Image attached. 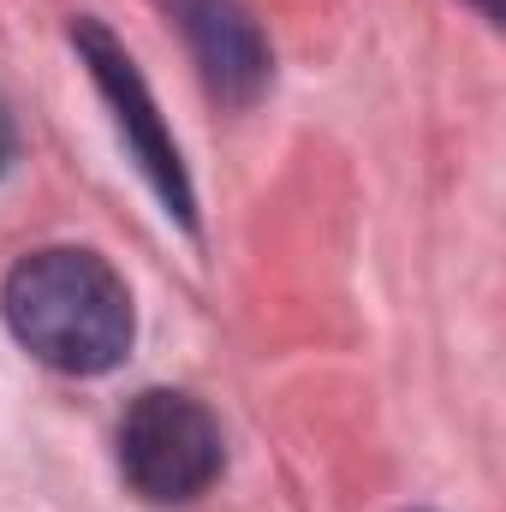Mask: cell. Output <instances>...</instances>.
I'll use <instances>...</instances> for the list:
<instances>
[{
	"label": "cell",
	"mask_w": 506,
	"mask_h": 512,
	"mask_svg": "<svg viewBox=\"0 0 506 512\" xmlns=\"http://www.w3.org/2000/svg\"><path fill=\"white\" fill-rule=\"evenodd\" d=\"M12 340L60 370V376H102L131 352V292L96 251H30L0 292Z\"/></svg>",
	"instance_id": "6da1fadb"
},
{
	"label": "cell",
	"mask_w": 506,
	"mask_h": 512,
	"mask_svg": "<svg viewBox=\"0 0 506 512\" xmlns=\"http://www.w3.org/2000/svg\"><path fill=\"white\" fill-rule=\"evenodd\" d=\"M120 471L155 507L197 501L221 477V429L191 393H137L120 417Z\"/></svg>",
	"instance_id": "7a4b0ae2"
},
{
	"label": "cell",
	"mask_w": 506,
	"mask_h": 512,
	"mask_svg": "<svg viewBox=\"0 0 506 512\" xmlns=\"http://www.w3.org/2000/svg\"><path fill=\"white\" fill-rule=\"evenodd\" d=\"M72 42H78V54H84V66H90L96 90L108 96L114 120L126 131V149L137 155V167L149 173V185L161 191L167 215H179V221L191 227V179H185V161H179L173 137L161 126V114H155V102H149V90H143L131 54L96 24V18H78V24H72Z\"/></svg>",
	"instance_id": "3957f363"
},
{
	"label": "cell",
	"mask_w": 506,
	"mask_h": 512,
	"mask_svg": "<svg viewBox=\"0 0 506 512\" xmlns=\"http://www.w3.org/2000/svg\"><path fill=\"white\" fill-rule=\"evenodd\" d=\"M167 6H173L197 66H203L209 90L233 108L256 102L268 84V42L251 24V12L239 0H167Z\"/></svg>",
	"instance_id": "277c9868"
}]
</instances>
